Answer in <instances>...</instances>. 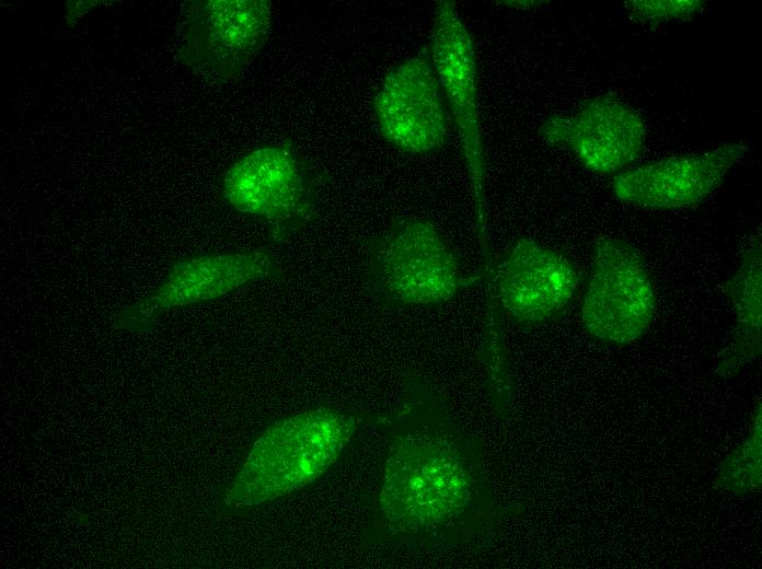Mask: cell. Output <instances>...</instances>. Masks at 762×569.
Returning <instances> with one entry per match:
<instances>
[{"label":"cell","mask_w":762,"mask_h":569,"mask_svg":"<svg viewBox=\"0 0 762 569\" xmlns=\"http://www.w3.org/2000/svg\"><path fill=\"white\" fill-rule=\"evenodd\" d=\"M356 429V419L318 407L280 419L255 441L227 492L232 508H246L291 493L323 475Z\"/></svg>","instance_id":"1"},{"label":"cell","mask_w":762,"mask_h":569,"mask_svg":"<svg viewBox=\"0 0 762 569\" xmlns=\"http://www.w3.org/2000/svg\"><path fill=\"white\" fill-rule=\"evenodd\" d=\"M365 275L389 306L436 305L476 283L459 254L429 219L397 217L365 241Z\"/></svg>","instance_id":"2"},{"label":"cell","mask_w":762,"mask_h":569,"mask_svg":"<svg viewBox=\"0 0 762 569\" xmlns=\"http://www.w3.org/2000/svg\"><path fill=\"white\" fill-rule=\"evenodd\" d=\"M327 179L293 142L284 140L257 147L231 164L221 179V197L258 221L268 242L278 245L314 222Z\"/></svg>","instance_id":"3"},{"label":"cell","mask_w":762,"mask_h":569,"mask_svg":"<svg viewBox=\"0 0 762 569\" xmlns=\"http://www.w3.org/2000/svg\"><path fill=\"white\" fill-rule=\"evenodd\" d=\"M472 486L465 461L449 442L406 436L388 457L380 509L394 529H432L464 511Z\"/></svg>","instance_id":"4"},{"label":"cell","mask_w":762,"mask_h":569,"mask_svg":"<svg viewBox=\"0 0 762 569\" xmlns=\"http://www.w3.org/2000/svg\"><path fill=\"white\" fill-rule=\"evenodd\" d=\"M427 48L459 135L474 199L478 239L486 240V158L477 62L472 35L453 1L436 2Z\"/></svg>","instance_id":"5"},{"label":"cell","mask_w":762,"mask_h":569,"mask_svg":"<svg viewBox=\"0 0 762 569\" xmlns=\"http://www.w3.org/2000/svg\"><path fill=\"white\" fill-rule=\"evenodd\" d=\"M656 311V293L643 255L630 243L600 235L580 309L586 332L607 345L639 339Z\"/></svg>","instance_id":"6"},{"label":"cell","mask_w":762,"mask_h":569,"mask_svg":"<svg viewBox=\"0 0 762 569\" xmlns=\"http://www.w3.org/2000/svg\"><path fill=\"white\" fill-rule=\"evenodd\" d=\"M285 277L282 264L263 248L185 257L169 267L153 291L125 310L115 327L146 332L170 309L216 301L243 287Z\"/></svg>","instance_id":"7"},{"label":"cell","mask_w":762,"mask_h":569,"mask_svg":"<svg viewBox=\"0 0 762 569\" xmlns=\"http://www.w3.org/2000/svg\"><path fill=\"white\" fill-rule=\"evenodd\" d=\"M269 0H195L187 4L180 58L213 81L239 76L270 34Z\"/></svg>","instance_id":"8"},{"label":"cell","mask_w":762,"mask_h":569,"mask_svg":"<svg viewBox=\"0 0 762 569\" xmlns=\"http://www.w3.org/2000/svg\"><path fill=\"white\" fill-rule=\"evenodd\" d=\"M372 108L380 135L399 151L424 154L444 144L447 103L427 46L386 73Z\"/></svg>","instance_id":"9"},{"label":"cell","mask_w":762,"mask_h":569,"mask_svg":"<svg viewBox=\"0 0 762 569\" xmlns=\"http://www.w3.org/2000/svg\"><path fill=\"white\" fill-rule=\"evenodd\" d=\"M492 275L501 310L520 326L557 317L574 300L580 282L576 266L566 255L530 237L508 244Z\"/></svg>","instance_id":"10"},{"label":"cell","mask_w":762,"mask_h":569,"mask_svg":"<svg viewBox=\"0 0 762 569\" xmlns=\"http://www.w3.org/2000/svg\"><path fill=\"white\" fill-rule=\"evenodd\" d=\"M640 115L613 95L586 100L567 115H552L539 127L549 144L564 147L589 171L613 173L633 162L645 142Z\"/></svg>","instance_id":"11"},{"label":"cell","mask_w":762,"mask_h":569,"mask_svg":"<svg viewBox=\"0 0 762 569\" xmlns=\"http://www.w3.org/2000/svg\"><path fill=\"white\" fill-rule=\"evenodd\" d=\"M749 151L743 141L681 154L648 163L613 177L614 197L642 207L673 209L693 207L709 197L729 170Z\"/></svg>","instance_id":"12"},{"label":"cell","mask_w":762,"mask_h":569,"mask_svg":"<svg viewBox=\"0 0 762 569\" xmlns=\"http://www.w3.org/2000/svg\"><path fill=\"white\" fill-rule=\"evenodd\" d=\"M723 291L732 302L736 324L732 340L719 355L715 373L721 379H729L761 355V233L753 237L741 254L740 264L724 283Z\"/></svg>","instance_id":"13"},{"label":"cell","mask_w":762,"mask_h":569,"mask_svg":"<svg viewBox=\"0 0 762 569\" xmlns=\"http://www.w3.org/2000/svg\"><path fill=\"white\" fill-rule=\"evenodd\" d=\"M762 430L761 403L747 437L719 464L715 488L735 495L755 492L761 488Z\"/></svg>","instance_id":"14"},{"label":"cell","mask_w":762,"mask_h":569,"mask_svg":"<svg viewBox=\"0 0 762 569\" xmlns=\"http://www.w3.org/2000/svg\"><path fill=\"white\" fill-rule=\"evenodd\" d=\"M624 7L636 21L654 25L671 20L690 19L705 7V2L698 0L626 1Z\"/></svg>","instance_id":"15"}]
</instances>
